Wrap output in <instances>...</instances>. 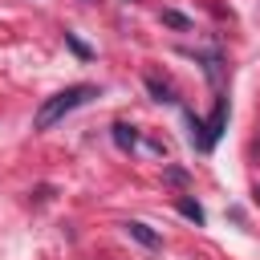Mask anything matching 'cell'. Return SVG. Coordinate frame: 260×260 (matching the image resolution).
<instances>
[{
    "label": "cell",
    "mask_w": 260,
    "mask_h": 260,
    "mask_svg": "<svg viewBox=\"0 0 260 260\" xmlns=\"http://www.w3.org/2000/svg\"><path fill=\"white\" fill-rule=\"evenodd\" d=\"M175 207H179V215H187L191 223H203V207H199L195 199H187V195H183V199H175Z\"/></svg>",
    "instance_id": "6"
},
{
    "label": "cell",
    "mask_w": 260,
    "mask_h": 260,
    "mask_svg": "<svg viewBox=\"0 0 260 260\" xmlns=\"http://www.w3.org/2000/svg\"><path fill=\"white\" fill-rule=\"evenodd\" d=\"M85 4H93V0H85Z\"/></svg>",
    "instance_id": "11"
},
{
    "label": "cell",
    "mask_w": 260,
    "mask_h": 260,
    "mask_svg": "<svg viewBox=\"0 0 260 260\" xmlns=\"http://www.w3.org/2000/svg\"><path fill=\"white\" fill-rule=\"evenodd\" d=\"M122 228H126V236H130L134 244H142V248H162V236H158V232H150L142 219H126Z\"/></svg>",
    "instance_id": "2"
},
{
    "label": "cell",
    "mask_w": 260,
    "mask_h": 260,
    "mask_svg": "<svg viewBox=\"0 0 260 260\" xmlns=\"http://www.w3.org/2000/svg\"><path fill=\"white\" fill-rule=\"evenodd\" d=\"M146 89H150V98H154V102H179V98H175V89H171L167 81H158V77H146Z\"/></svg>",
    "instance_id": "4"
},
{
    "label": "cell",
    "mask_w": 260,
    "mask_h": 260,
    "mask_svg": "<svg viewBox=\"0 0 260 260\" xmlns=\"http://www.w3.org/2000/svg\"><path fill=\"white\" fill-rule=\"evenodd\" d=\"M223 126H228V102L219 98V102H215V114H211V122H203V130H207V150H211V146L219 142Z\"/></svg>",
    "instance_id": "3"
},
{
    "label": "cell",
    "mask_w": 260,
    "mask_h": 260,
    "mask_svg": "<svg viewBox=\"0 0 260 260\" xmlns=\"http://www.w3.org/2000/svg\"><path fill=\"white\" fill-rule=\"evenodd\" d=\"M65 45H69V49H73L77 57H89V49H85V45H81V41H77L73 32H65Z\"/></svg>",
    "instance_id": "8"
},
{
    "label": "cell",
    "mask_w": 260,
    "mask_h": 260,
    "mask_svg": "<svg viewBox=\"0 0 260 260\" xmlns=\"http://www.w3.org/2000/svg\"><path fill=\"white\" fill-rule=\"evenodd\" d=\"M162 24H171V28H191V20H187L183 12H175V8H167V12H162Z\"/></svg>",
    "instance_id": "7"
},
{
    "label": "cell",
    "mask_w": 260,
    "mask_h": 260,
    "mask_svg": "<svg viewBox=\"0 0 260 260\" xmlns=\"http://www.w3.org/2000/svg\"><path fill=\"white\" fill-rule=\"evenodd\" d=\"M167 179H171V183H187V171H179V167H171V171H167Z\"/></svg>",
    "instance_id": "9"
},
{
    "label": "cell",
    "mask_w": 260,
    "mask_h": 260,
    "mask_svg": "<svg viewBox=\"0 0 260 260\" xmlns=\"http://www.w3.org/2000/svg\"><path fill=\"white\" fill-rule=\"evenodd\" d=\"M126 4H134V0H126Z\"/></svg>",
    "instance_id": "10"
},
{
    "label": "cell",
    "mask_w": 260,
    "mask_h": 260,
    "mask_svg": "<svg viewBox=\"0 0 260 260\" xmlns=\"http://www.w3.org/2000/svg\"><path fill=\"white\" fill-rule=\"evenodd\" d=\"M114 142H118L122 150H130V146L138 142V134H134V126H130V122H114Z\"/></svg>",
    "instance_id": "5"
},
{
    "label": "cell",
    "mask_w": 260,
    "mask_h": 260,
    "mask_svg": "<svg viewBox=\"0 0 260 260\" xmlns=\"http://www.w3.org/2000/svg\"><path fill=\"white\" fill-rule=\"evenodd\" d=\"M89 98H98V85H89V81L69 85V89H61V93L45 98V102H41V110H37V118H32V130H49V126H57L69 110H77V106H81V102H89Z\"/></svg>",
    "instance_id": "1"
}]
</instances>
